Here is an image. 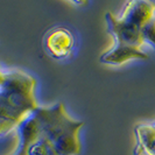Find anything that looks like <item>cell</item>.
I'll return each instance as SVG.
<instances>
[{"mask_svg": "<svg viewBox=\"0 0 155 155\" xmlns=\"http://www.w3.org/2000/svg\"><path fill=\"white\" fill-rule=\"evenodd\" d=\"M58 104L53 109H40L31 119L21 123L22 147L15 155H75L79 152L78 130Z\"/></svg>", "mask_w": 155, "mask_h": 155, "instance_id": "1", "label": "cell"}, {"mask_svg": "<svg viewBox=\"0 0 155 155\" xmlns=\"http://www.w3.org/2000/svg\"><path fill=\"white\" fill-rule=\"evenodd\" d=\"M154 18L155 2L150 1L127 2L120 16L107 13L109 31L116 39V45L103 55L101 62L119 65L130 60L148 58L142 50L146 43L143 31Z\"/></svg>", "mask_w": 155, "mask_h": 155, "instance_id": "2", "label": "cell"}, {"mask_svg": "<svg viewBox=\"0 0 155 155\" xmlns=\"http://www.w3.org/2000/svg\"><path fill=\"white\" fill-rule=\"evenodd\" d=\"M33 89L34 79L26 74L0 71V133L21 124L38 110Z\"/></svg>", "mask_w": 155, "mask_h": 155, "instance_id": "3", "label": "cell"}, {"mask_svg": "<svg viewBox=\"0 0 155 155\" xmlns=\"http://www.w3.org/2000/svg\"><path fill=\"white\" fill-rule=\"evenodd\" d=\"M46 47L53 57L63 58L71 53L74 47L72 35L64 28L54 29L47 36Z\"/></svg>", "mask_w": 155, "mask_h": 155, "instance_id": "4", "label": "cell"}]
</instances>
